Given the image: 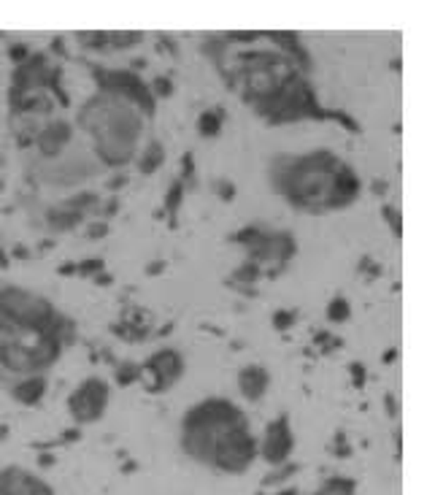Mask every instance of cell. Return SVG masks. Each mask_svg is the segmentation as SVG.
Instances as JSON below:
<instances>
[{"label":"cell","mask_w":435,"mask_h":495,"mask_svg":"<svg viewBox=\"0 0 435 495\" xmlns=\"http://www.w3.org/2000/svg\"><path fill=\"white\" fill-rule=\"evenodd\" d=\"M254 458H257V439L249 433L246 423H238L225 428L216 436L211 465H216L219 471H227V474H241L252 465Z\"/></svg>","instance_id":"1"},{"label":"cell","mask_w":435,"mask_h":495,"mask_svg":"<svg viewBox=\"0 0 435 495\" xmlns=\"http://www.w3.org/2000/svg\"><path fill=\"white\" fill-rule=\"evenodd\" d=\"M108 404V385L103 379H87L79 390H73L68 398L70 417L76 423H95L100 420Z\"/></svg>","instance_id":"2"},{"label":"cell","mask_w":435,"mask_h":495,"mask_svg":"<svg viewBox=\"0 0 435 495\" xmlns=\"http://www.w3.org/2000/svg\"><path fill=\"white\" fill-rule=\"evenodd\" d=\"M181 373H184V360L176 349H162L141 366V379L149 376L146 382L149 392H162V390L174 387V382L181 379Z\"/></svg>","instance_id":"3"},{"label":"cell","mask_w":435,"mask_h":495,"mask_svg":"<svg viewBox=\"0 0 435 495\" xmlns=\"http://www.w3.org/2000/svg\"><path fill=\"white\" fill-rule=\"evenodd\" d=\"M292 446H295V439H292V430H290V420H287V414H281L279 420H273L265 428V439L257 449L271 465H281L290 458Z\"/></svg>","instance_id":"4"},{"label":"cell","mask_w":435,"mask_h":495,"mask_svg":"<svg viewBox=\"0 0 435 495\" xmlns=\"http://www.w3.org/2000/svg\"><path fill=\"white\" fill-rule=\"evenodd\" d=\"M0 495H52V490L22 468L0 471Z\"/></svg>","instance_id":"5"},{"label":"cell","mask_w":435,"mask_h":495,"mask_svg":"<svg viewBox=\"0 0 435 495\" xmlns=\"http://www.w3.org/2000/svg\"><path fill=\"white\" fill-rule=\"evenodd\" d=\"M268 385H271V376L260 366H246L244 371L238 373V390L246 401H260Z\"/></svg>","instance_id":"6"},{"label":"cell","mask_w":435,"mask_h":495,"mask_svg":"<svg viewBox=\"0 0 435 495\" xmlns=\"http://www.w3.org/2000/svg\"><path fill=\"white\" fill-rule=\"evenodd\" d=\"M38 149L44 158H54L65 143L70 141V124L68 122H52L46 124L41 133H38Z\"/></svg>","instance_id":"7"},{"label":"cell","mask_w":435,"mask_h":495,"mask_svg":"<svg viewBox=\"0 0 435 495\" xmlns=\"http://www.w3.org/2000/svg\"><path fill=\"white\" fill-rule=\"evenodd\" d=\"M0 363L17 373L38 371L30 347H22V344H0Z\"/></svg>","instance_id":"8"},{"label":"cell","mask_w":435,"mask_h":495,"mask_svg":"<svg viewBox=\"0 0 435 495\" xmlns=\"http://www.w3.org/2000/svg\"><path fill=\"white\" fill-rule=\"evenodd\" d=\"M44 392H46L44 376H30V379H25L22 385L14 387V398H17L19 404H25V406H35L44 398Z\"/></svg>","instance_id":"9"},{"label":"cell","mask_w":435,"mask_h":495,"mask_svg":"<svg viewBox=\"0 0 435 495\" xmlns=\"http://www.w3.org/2000/svg\"><path fill=\"white\" fill-rule=\"evenodd\" d=\"M162 162H165V149H162L157 141L146 143V146H143V152H141V158H138L141 171H143V174H155Z\"/></svg>","instance_id":"10"},{"label":"cell","mask_w":435,"mask_h":495,"mask_svg":"<svg viewBox=\"0 0 435 495\" xmlns=\"http://www.w3.org/2000/svg\"><path fill=\"white\" fill-rule=\"evenodd\" d=\"M46 219H49V225L54 230H70L84 219V214L73 212V209H52V212L46 214Z\"/></svg>","instance_id":"11"},{"label":"cell","mask_w":435,"mask_h":495,"mask_svg":"<svg viewBox=\"0 0 435 495\" xmlns=\"http://www.w3.org/2000/svg\"><path fill=\"white\" fill-rule=\"evenodd\" d=\"M222 117H225L222 108H219V111H203V114L197 117V133H200L203 139L219 136V130H222Z\"/></svg>","instance_id":"12"},{"label":"cell","mask_w":435,"mask_h":495,"mask_svg":"<svg viewBox=\"0 0 435 495\" xmlns=\"http://www.w3.org/2000/svg\"><path fill=\"white\" fill-rule=\"evenodd\" d=\"M260 279V266L257 263H252V260H246L241 266L233 271V284H244V287H252V284Z\"/></svg>","instance_id":"13"},{"label":"cell","mask_w":435,"mask_h":495,"mask_svg":"<svg viewBox=\"0 0 435 495\" xmlns=\"http://www.w3.org/2000/svg\"><path fill=\"white\" fill-rule=\"evenodd\" d=\"M313 495H354V482L344 477H332L322 484V490Z\"/></svg>","instance_id":"14"},{"label":"cell","mask_w":435,"mask_h":495,"mask_svg":"<svg viewBox=\"0 0 435 495\" xmlns=\"http://www.w3.org/2000/svg\"><path fill=\"white\" fill-rule=\"evenodd\" d=\"M351 317V309H349V301L346 298H341V295H335L327 306V319L330 322H346Z\"/></svg>","instance_id":"15"},{"label":"cell","mask_w":435,"mask_h":495,"mask_svg":"<svg viewBox=\"0 0 435 495\" xmlns=\"http://www.w3.org/2000/svg\"><path fill=\"white\" fill-rule=\"evenodd\" d=\"M141 379V366H136L133 360H124L122 366L117 368V382L127 387V385H133V382H138Z\"/></svg>","instance_id":"16"},{"label":"cell","mask_w":435,"mask_h":495,"mask_svg":"<svg viewBox=\"0 0 435 495\" xmlns=\"http://www.w3.org/2000/svg\"><path fill=\"white\" fill-rule=\"evenodd\" d=\"M184 193H187V190H184V184H181V181H174V184H171V190L165 193V212L176 214V209H178V206H181V200H184Z\"/></svg>","instance_id":"17"},{"label":"cell","mask_w":435,"mask_h":495,"mask_svg":"<svg viewBox=\"0 0 435 495\" xmlns=\"http://www.w3.org/2000/svg\"><path fill=\"white\" fill-rule=\"evenodd\" d=\"M325 120H335V122H341L349 133H360V124L354 122L349 114H344V111H325Z\"/></svg>","instance_id":"18"},{"label":"cell","mask_w":435,"mask_h":495,"mask_svg":"<svg viewBox=\"0 0 435 495\" xmlns=\"http://www.w3.org/2000/svg\"><path fill=\"white\" fill-rule=\"evenodd\" d=\"M76 274H79V276H98V274H103V260H84V263H76Z\"/></svg>","instance_id":"19"},{"label":"cell","mask_w":435,"mask_h":495,"mask_svg":"<svg viewBox=\"0 0 435 495\" xmlns=\"http://www.w3.org/2000/svg\"><path fill=\"white\" fill-rule=\"evenodd\" d=\"M295 325V311H287V309H279L273 314V328L276 330H290Z\"/></svg>","instance_id":"20"},{"label":"cell","mask_w":435,"mask_h":495,"mask_svg":"<svg viewBox=\"0 0 435 495\" xmlns=\"http://www.w3.org/2000/svg\"><path fill=\"white\" fill-rule=\"evenodd\" d=\"M382 214H384V219L389 222L392 233H395V236H403V219H401V214H398V209H392V206H384Z\"/></svg>","instance_id":"21"},{"label":"cell","mask_w":435,"mask_h":495,"mask_svg":"<svg viewBox=\"0 0 435 495\" xmlns=\"http://www.w3.org/2000/svg\"><path fill=\"white\" fill-rule=\"evenodd\" d=\"M152 95H160V98H171L174 95V82L171 79H165V76H157L155 84H152Z\"/></svg>","instance_id":"22"},{"label":"cell","mask_w":435,"mask_h":495,"mask_svg":"<svg viewBox=\"0 0 435 495\" xmlns=\"http://www.w3.org/2000/svg\"><path fill=\"white\" fill-rule=\"evenodd\" d=\"M349 373H351V385L354 387L360 390V387H365V366L363 363H349Z\"/></svg>","instance_id":"23"},{"label":"cell","mask_w":435,"mask_h":495,"mask_svg":"<svg viewBox=\"0 0 435 495\" xmlns=\"http://www.w3.org/2000/svg\"><path fill=\"white\" fill-rule=\"evenodd\" d=\"M297 471V465H284L281 471H276V474H268V477L262 479V484H279V482H284L287 477H292Z\"/></svg>","instance_id":"24"},{"label":"cell","mask_w":435,"mask_h":495,"mask_svg":"<svg viewBox=\"0 0 435 495\" xmlns=\"http://www.w3.org/2000/svg\"><path fill=\"white\" fill-rule=\"evenodd\" d=\"M216 187H219V198H222V200H233V198H235V184H233V181H225V179H222V181H216Z\"/></svg>","instance_id":"25"},{"label":"cell","mask_w":435,"mask_h":495,"mask_svg":"<svg viewBox=\"0 0 435 495\" xmlns=\"http://www.w3.org/2000/svg\"><path fill=\"white\" fill-rule=\"evenodd\" d=\"M181 176L184 179L195 176V158H192V152H187V155L181 158Z\"/></svg>","instance_id":"26"},{"label":"cell","mask_w":435,"mask_h":495,"mask_svg":"<svg viewBox=\"0 0 435 495\" xmlns=\"http://www.w3.org/2000/svg\"><path fill=\"white\" fill-rule=\"evenodd\" d=\"M11 60H14V63H17V65H22V63H25V60H27V46H25V44H14V46H11Z\"/></svg>","instance_id":"27"},{"label":"cell","mask_w":435,"mask_h":495,"mask_svg":"<svg viewBox=\"0 0 435 495\" xmlns=\"http://www.w3.org/2000/svg\"><path fill=\"white\" fill-rule=\"evenodd\" d=\"M105 233H108V225H105V222H95V225H89V238H92V241L103 238Z\"/></svg>","instance_id":"28"},{"label":"cell","mask_w":435,"mask_h":495,"mask_svg":"<svg viewBox=\"0 0 435 495\" xmlns=\"http://www.w3.org/2000/svg\"><path fill=\"white\" fill-rule=\"evenodd\" d=\"M384 404H387V414H389V417H398V401H395L392 392L384 395Z\"/></svg>","instance_id":"29"},{"label":"cell","mask_w":435,"mask_h":495,"mask_svg":"<svg viewBox=\"0 0 435 495\" xmlns=\"http://www.w3.org/2000/svg\"><path fill=\"white\" fill-rule=\"evenodd\" d=\"M165 271V260H155L152 266L146 268V276H157V274H162Z\"/></svg>","instance_id":"30"},{"label":"cell","mask_w":435,"mask_h":495,"mask_svg":"<svg viewBox=\"0 0 435 495\" xmlns=\"http://www.w3.org/2000/svg\"><path fill=\"white\" fill-rule=\"evenodd\" d=\"M124 184H127V176L119 174V176H114L111 181H108V190H119V187H124Z\"/></svg>","instance_id":"31"},{"label":"cell","mask_w":435,"mask_h":495,"mask_svg":"<svg viewBox=\"0 0 435 495\" xmlns=\"http://www.w3.org/2000/svg\"><path fill=\"white\" fill-rule=\"evenodd\" d=\"M82 439V430L79 428H73V430H65L63 433V442H79Z\"/></svg>","instance_id":"32"},{"label":"cell","mask_w":435,"mask_h":495,"mask_svg":"<svg viewBox=\"0 0 435 495\" xmlns=\"http://www.w3.org/2000/svg\"><path fill=\"white\" fill-rule=\"evenodd\" d=\"M117 209H119V200H117V198H111V200H108V206H105V217H114V214H117Z\"/></svg>","instance_id":"33"},{"label":"cell","mask_w":435,"mask_h":495,"mask_svg":"<svg viewBox=\"0 0 435 495\" xmlns=\"http://www.w3.org/2000/svg\"><path fill=\"white\" fill-rule=\"evenodd\" d=\"M68 274H76V263H65L60 268V276H68Z\"/></svg>","instance_id":"34"},{"label":"cell","mask_w":435,"mask_h":495,"mask_svg":"<svg viewBox=\"0 0 435 495\" xmlns=\"http://www.w3.org/2000/svg\"><path fill=\"white\" fill-rule=\"evenodd\" d=\"M395 357H398V349H395V347H392V349H387V352H384V363H387V366H389V363H392V360H395Z\"/></svg>","instance_id":"35"},{"label":"cell","mask_w":435,"mask_h":495,"mask_svg":"<svg viewBox=\"0 0 435 495\" xmlns=\"http://www.w3.org/2000/svg\"><path fill=\"white\" fill-rule=\"evenodd\" d=\"M373 193H376V195L387 193V181H373Z\"/></svg>","instance_id":"36"},{"label":"cell","mask_w":435,"mask_h":495,"mask_svg":"<svg viewBox=\"0 0 435 495\" xmlns=\"http://www.w3.org/2000/svg\"><path fill=\"white\" fill-rule=\"evenodd\" d=\"M95 282L98 284H111L114 279H111V274H98V276H95Z\"/></svg>","instance_id":"37"},{"label":"cell","mask_w":435,"mask_h":495,"mask_svg":"<svg viewBox=\"0 0 435 495\" xmlns=\"http://www.w3.org/2000/svg\"><path fill=\"white\" fill-rule=\"evenodd\" d=\"M14 257H19V260H27L30 255H27V249H25V247H17V249H14Z\"/></svg>","instance_id":"38"},{"label":"cell","mask_w":435,"mask_h":495,"mask_svg":"<svg viewBox=\"0 0 435 495\" xmlns=\"http://www.w3.org/2000/svg\"><path fill=\"white\" fill-rule=\"evenodd\" d=\"M38 463H41V465H54V455H41Z\"/></svg>","instance_id":"39"},{"label":"cell","mask_w":435,"mask_h":495,"mask_svg":"<svg viewBox=\"0 0 435 495\" xmlns=\"http://www.w3.org/2000/svg\"><path fill=\"white\" fill-rule=\"evenodd\" d=\"M0 268H8V257L3 255V249H0Z\"/></svg>","instance_id":"40"},{"label":"cell","mask_w":435,"mask_h":495,"mask_svg":"<svg viewBox=\"0 0 435 495\" xmlns=\"http://www.w3.org/2000/svg\"><path fill=\"white\" fill-rule=\"evenodd\" d=\"M6 436H8V428H6V425H0V442H3Z\"/></svg>","instance_id":"41"},{"label":"cell","mask_w":435,"mask_h":495,"mask_svg":"<svg viewBox=\"0 0 435 495\" xmlns=\"http://www.w3.org/2000/svg\"><path fill=\"white\" fill-rule=\"evenodd\" d=\"M279 495H297V490H295V487H287V490H281Z\"/></svg>","instance_id":"42"}]
</instances>
